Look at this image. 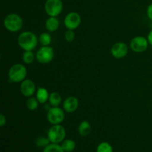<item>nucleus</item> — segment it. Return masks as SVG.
Segmentation results:
<instances>
[{"mask_svg": "<svg viewBox=\"0 0 152 152\" xmlns=\"http://www.w3.org/2000/svg\"><path fill=\"white\" fill-rule=\"evenodd\" d=\"M147 16H148V19L152 21V3L149 4L147 7Z\"/></svg>", "mask_w": 152, "mask_h": 152, "instance_id": "nucleus-26", "label": "nucleus"}, {"mask_svg": "<svg viewBox=\"0 0 152 152\" xmlns=\"http://www.w3.org/2000/svg\"><path fill=\"white\" fill-rule=\"evenodd\" d=\"M49 103L52 107H59L62 102V96L57 91H53L49 96Z\"/></svg>", "mask_w": 152, "mask_h": 152, "instance_id": "nucleus-16", "label": "nucleus"}, {"mask_svg": "<svg viewBox=\"0 0 152 152\" xmlns=\"http://www.w3.org/2000/svg\"><path fill=\"white\" fill-rule=\"evenodd\" d=\"M39 101L37 100V99L36 97H28V99H27L26 102V106L29 111H35L39 107Z\"/></svg>", "mask_w": 152, "mask_h": 152, "instance_id": "nucleus-20", "label": "nucleus"}, {"mask_svg": "<svg viewBox=\"0 0 152 152\" xmlns=\"http://www.w3.org/2000/svg\"><path fill=\"white\" fill-rule=\"evenodd\" d=\"M42 152H65L59 144L50 143L43 148Z\"/></svg>", "mask_w": 152, "mask_h": 152, "instance_id": "nucleus-21", "label": "nucleus"}, {"mask_svg": "<svg viewBox=\"0 0 152 152\" xmlns=\"http://www.w3.org/2000/svg\"><path fill=\"white\" fill-rule=\"evenodd\" d=\"M79 108V100L75 96H68L63 102V109L67 113H73Z\"/></svg>", "mask_w": 152, "mask_h": 152, "instance_id": "nucleus-12", "label": "nucleus"}, {"mask_svg": "<svg viewBox=\"0 0 152 152\" xmlns=\"http://www.w3.org/2000/svg\"><path fill=\"white\" fill-rule=\"evenodd\" d=\"M27 74V68L25 65L22 64H14L9 69V80L12 83H22L26 78Z\"/></svg>", "mask_w": 152, "mask_h": 152, "instance_id": "nucleus-3", "label": "nucleus"}, {"mask_svg": "<svg viewBox=\"0 0 152 152\" xmlns=\"http://www.w3.org/2000/svg\"><path fill=\"white\" fill-rule=\"evenodd\" d=\"M54 57V50L50 46H42L37 50L36 59L39 63H50Z\"/></svg>", "mask_w": 152, "mask_h": 152, "instance_id": "nucleus-5", "label": "nucleus"}, {"mask_svg": "<svg viewBox=\"0 0 152 152\" xmlns=\"http://www.w3.org/2000/svg\"><path fill=\"white\" fill-rule=\"evenodd\" d=\"M18 45L24 50H33L38 45L39 39L34 32L24 31L18 37Z\"/></svg>", "mask_w": 152, "mask_h": 152, "instance_id": "nucleus-1", "label": "nucleus"}, {"mask_svg": "<svg viewBox=\"0 0 152 152\" xmlns=\"http://www.w3.org/2000/svg\"><path fill=\"white\" fill-rule=\"evenodd\" d=\"M52 37L50 34L48 32H44L39 37V42L42 46H49L51 43Z\"/></svg>", "mask_w": 152, "mask_h": 152, "instance_id": "nucleus-18", "label": "nucleus"}, {"mask_svg": "<svg viewBox=\"0 0 152 152\" xmlns=\"http://www.w3.org/2000/svg\"><path fill=\"white\" fill-rule=\"evenodd\" d=\"M3 25L7 31L15 33L22 29L24 25V21L19 14L10 13L4 17Z\"/></svg>", "mask_w": 152, "mask_h": 152, "instance_id": "nucleus-2", "label": "nucleus"}, {"mask_svg": "<svg viewBox=\"0 0 152 152\" xmlns=\"http://www.w3.org/2000/svg\"><path fill=\"white\" fill-rule=\"evenodd\" d=\"M61 146L65 152H71L75 149L76 142L73 140L67 139L62 142Z\"/></svg>", "mask_w": 152, "mask_h": 152, "instance_id": "nucleus-17", "label": "nucleus"}, {"mask_svg": "<svg viewBox=\"0 0 152 152\" xmlns=\"http://www.w3.org/2000/svg\"><path fill=\"white\" fill-rule=\"evenodd\" d=\"M50 94L48 93V91L46 88L42 87H39L36 92V98L39 102L41 104H45L48 101Z\"/></svg>", "mask_w": 152, "mask_h": 152, "instance_id": "nucleus-14", "label": "nucleus"}, {"mask_svg": "<svg viewBox=\"0 0 152 152\" xmlns=\"http://www.w3.org/2000/svg\"><path fill=\"white\" fill-rule=\"evenodd\" d=\"M66 131L65 129L60 124L53 125L48 131V138L50 143L59 144L62 142L65 139Z\"/></svg>", "mask_w": 152, "mask_h": 152, "instance_id": "nucleus-4", "label": "nucleus"}, {"mask_svg": "<svg viewBox=\"0 0 152 152\" xmlns=\"http://www.w3.org/2000/svg\"><path fill=\"white\" fill-rule=\"evenodd\" d=\"M91 131V126L87 120H83L80 123L78 127V132L80 136L87 137L90 134Z\"/></svg>", "mask_w": 152, "mask_h": 152, "instance_id": "nucleus-15", "label": "nucleus"}, {"mask_svg": "<svg viewBox=\"0 0 152 152\" xmlns=\"http://www.w3.org/2000/svg\"><path fill=\"white\" fill-rule=\"evenodd\" d=\"M6 122H7V120H6L5 116L3 114H0V126L1 127H4L6 125Z\"/></svg>", "mask_w": 152, "mask_h": 152, "instance_id": "nucleus-25", "label": "nucleus"}, {"mask_svg": "<svg viewBox=\"0 0 152 152\" xmlns=\"http://www.w3.org/2000/svg\"><path fill=\"white\" fill-rule=\"evenodd\" d=\"M50 143L49 139L45 137H39L37 140H36V145L38 148H45Z\"/></svg>", "mask_w": 152, "mask_h": 152, "instance_id": "nucleus-23", "label": "nucleus"}, {"mask_svg": "<svg viewBox=\"0 0 152 152\" xmlns=\"http://www.w3.org/2000/svg\"><path fill=\"white\" fill-rule=\"evenodd\" d=\"M75 33L72 30H67L65 33V39L68 42H72L75 39Z\"/></svg>", "mask_w": 152, "mask_h": 152, "instance_id": "nucleus-24", "label": "nucleus"}, {"mask_svg": "<svg viewBox=\"0 0 152 152\" xmlns=\"http://www.w3.org/2000/svg\"><path fill=\"white\" fill-rule=\"evenodd\" d=\"M129 53V46L123 42H118L113 45L111 53L115 59H123Z\"/></svg>", "mask_w": 152, "mask_h": 152, "instance_id": "nucleus-10", "label": "nucleus"}, {"mask_svg": "<svg viewBox=\"0 0 152 152\" xmlns=\"http://www.w3.org/2000/svg\"><path fill=\"white\" fill-rule=\"evenodd\" d=\"M37 87L33 80L25 79L21 83L20 91L25 97H31L37 92Z\"/></svg>", "mask_w": 152, "mask_h": 152, "instance_id": "nucleus-11", "label": "nucleus"}, {"mask_svg": "<svg viewBox=\"0 0 152 152\" xmlns=\"http://www.w3.org/2000/svg\"><path fill=\"white\" fill-rule=\"evenodd\" d=\"M96 152H113V147L108 142H102L98 145Z\"/></svg>", "mask_w": 152, "mask_h": 152, "instance_id": "nucleus-22", "label": "nucleus"}, {"mask_svg": "<svg viewBox=\"0 0 152 152\" xmlns=\"http://www.w3.org/2000/svg\"><path fill=\"white\" fill-rule=\"evenodd\" d=\"M148 39L144 37L138 36L132 39L130 42V48L135 53H140L145 52L148 48Z\"/></svg>", "mask_w": 152, "mask_h": 152, "instance_id": "nucleus-8", "label": "nucleus"}, {"mask_svg": "<svg viewBox=\"0 0 152 152\" xmlns=\"http://www.w3.org/2000/svg\"><path fill=\"white\" fill-rule=\"evenodd\" d=\"M59 27V21L57 17L49 16L45 21V28L49 32H55Z\"/></svg>", "mask_w": 152, "mask_h": 152, "instance_id": "nucleus-13", "label": "nucleus"}, {"mask_svg": "<svg viewBox=\"0 0 152 152\" xmlns=\"http://www.w3.org/2000/svg\"><path fill=\"white\" fill-rule=\"evenodd\" d=\"M82 22L80 15L77 12H70L64 19V25L68 30L74 31L79 28Z\"/></svg>", "mask_w": 152, "mask_h": 152, "instance_id": "nucleus-9", "label": "nucleus"}, {"mask_svg": "<svg viewBox=\"0 0 152 152\" xmlns=\"http://www.w3.org/2000/svg\"><path fill=\"white\" fill-rule=\"evenodd\" d=\"M47 119L51 125L61 124L65 120V111L59 107H51L48 111Z\"/></svg>", "mask_w": 152, "mask_h": 152, "instance_id": "nucleus-7", "label": "nucleus"}, {"mask_svg": "<svg viewBox=\"0 0 152 152\" xmlns=\"http://www.w3.org/2000/svg\"><path fill=\"white\" fill-rule=\"evenodd\" d=\"M147 39H148V43H149L150 45L152 46V29L150 31V32L148 33V37H147Z\"/></svg>", "mask_w": 152, "mask_h": 152, "instance_id": "nucleus-27", "label": "nucleus"}, {"mask_svg": "<svg viewBox=\"0 0 152 152\" xmlns=\"http://www.w3.org/2000/svg\"><path fill=\"white\" fill-rule=\"evenodd\" d=\"M63 10L62 0H46L45 3V10L49 16L57 17Z\"/></svg>", "mask_w": 152, "mask_h": 152, "instance_id": "nucleus-6", "label": "nucleus"}, {"mask_svg": "<svg viewBox=\"0 0 152 152\" xmlns=\"http://www.w3.org/2000/svg\"><path fill=\"white\" fill-rule=\"evenodd\" d=\"M22 61L25 64H31L34 62L36 56L33 50H25L22 54Z\"/></svg>", "mask_w": 152, "mask_h": 152, "instance_id": "nucleus-19", "label": "nucleus"}]
</instances>
